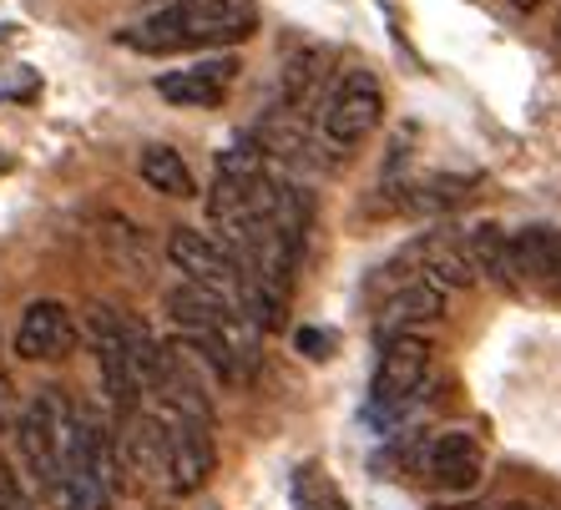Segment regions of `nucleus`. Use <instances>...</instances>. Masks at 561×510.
Returning a JSON list of instances; mask_svg holds the SVG:
<instances>
[{"label":"nucleus","instance_id":"obj_4","mask_svg":"<svg viewBox=\"0 0 561 510\" xmlns=\"http://www.w3.org/2000/svg\"><path fill=\"white\" fill-rule=\"evenodd\" d=\"M385 121V92H379V77L365 66H350L340 71V81L329 86L324 112H319V127L334 147H359L369 131Z\"/></svg>","mask_w":561,"mask_h":510},{"label":"nucleus","instance_id":"obj_8","mask_svg":"<svg viewBox=\"0 0 561 510\" xmlns=\"http://www.w3.org/2000/svg\"><path fill=\"white\" fill-rule=\"evenodd\" d=\"M71 349H77V318H71V309L56 299L26 303V314L15 324V353L31 359V364H56Z\"/></svg>","mask_w":561,"mask_h":510},{"label":"nucleus","instance_id":"obj_10","mask_svg":"<svg viewBox=\"0 0 561 510\" xmlns=\"http://www.w3.org/2000/svg\"><path fill=\"white\" fill-rule=\"evenodd\" d=\"M233 77H238V61L233 56H218V61L183 66V71H162L157 92L178 106H218L228 96V86H233Z\"/></svg>","mask_w":561,"mask_h":510},{"label":"nucleus","instance_id":"obj_5","mask_svg":"<svg viewBox=\"0 0 561 510\" xmlns=\"http://www.w3.org/2000/svg\"><path fill=\"white\" fill-rule=\"evenodd\" d=\"M168 258L178 263V274H187V283L208 288V293H218V299H228L238 309V299H243V268H238V258L222 248L213 233H197V228H172Z\"/></svg>","mask_w":561,"mask_h":510},{"label":"nucleus","instance_id":"obj_14","mask_svg":"<svg viewBox=\"0 0 561 510\" xmlns=\"http://www.w3.org/2000/svg\"><path fill=\"white\" fill-rule=\"evenodd\" d=\"M137 167H142V183L152 187V193H168V197H193L197 193L183 152H172V147H147Z\"/></svg>","mask_w":561,"mask_h":510},{"label":"nucleus","instance_id":"obj_15","mask_svg":"<svg viewBox=\"0 0 561 510\" xmlns=\"http://www.w3.org/2000/svg\"><path fill=\"white\" fill-rule=\"evenodd\" d=\"M294 500H299V510H350V500L313 471V465H304V471L294 475Z\"/></svg>","mask_w":561,"mask_h":510},{"label":"nucleus","instance_id":"obj_17","mask_svg":"<svg viewBox=\"0 0 561 510\" xmlns=\"http://www.w3.org/2000/svg\"><path fill=\"white\" fill-rule=\"evenodd\" d=\"M36 92V71H26V66H21V77L15 81H5V86H0V96H31Z\"/></svg>","mask_w":561,"mask_h":510},{"label":"nucleus","instance_id":"obj_1","mask_svg":"<svg viewBox=\"0 0 561 510\" xmlns=\"http://www.w3.org/2000/svg\"><path fill=\"white\" fill-rule=\"evenodd\" d=\"M259 31V5L253 0H172L147 21L117 31L122 46L147 56L208 51V46H238Z\"/></svg>","mask_w":561,"mask_h":510},{"label":"nucleus","instance_id":"obj_11","mask_svg":"<svg viewBox=\"0 0 561 510\" xmlns=\"http://www.w3.org/2000/svg\"><path fill=\"white\" fill-rule=\"evenodd\" d=\"M410 258L420 263V278L425 283H435L445 293V288H470L476 283V263H470V248L466 237H450V233H431L420 237L415 248H410Z\"/></svg>","mask_w":561,"mask_h":510},{"label":"nucleus","instance_id":"obj_3","mask_svg":"<svg viewBox=\"0 0 561 510\" xmlns=\"http://www.w3.org/2000/svg\"><path fill=\"white\" fill-rule=\"evenodd\" d=\"M425 380H431V339H420V334H394V339H385V349H379L375 384H369V409L385 419L405 415V409L420 399Z\"/></svg>","mask_w":561,"mask_h":510},{"label":"nucleus","instance_id":"obj_12","mask_svg":"<svg viewBox=\"0 0 561 510\" xmlns=\"http://www.w3.org/2000/svg\"><path fill=\"white\" fill-rule=\"evenodd\" d=\"M445 314V293L425 278H410L405 288H394L385 299V314H379V334L394 339V334H415V324H435Z\"/></svg>","mask_w":561,"mask_h":510},{"label":"nucleus","instance_id":"obj_16","mask_svg":"<svg viewBox=\"0 0 561 510\" xmlns=\"http://www.w3.org/2000/svg\"><path fill=\"white\" fill-rule=\"evenodd\" d=\"M294 349L309 353V359H329V353H334V334H324V328H299V334H294Z\"/></svg>","mask_w":561,"mask_h":510},{"label":"nucleus","instance_id":"obj_13","mask_svg":"<svg viewBox=\"0 0 561 510\" xmlns=\"http://www.w3.org/2000/svg\"><path fill=\"white\" fill-rule=\"evenodd\" d=\"M466 248L476 274H491L501 288H516V263H511V233H501L496 223H481L466 233Z\"/></svg>","mask_w":561,"mask_h":510},{"label":"nucleus","instance_id":"obj_2","mask_svg":"<svg viewBox=\"0 0 561 510\" xmlns=\"http://www.w3.org/2000/svg\"><path fill=\"white\" fill-rule=\"evenodd\" d=\"M87 344L96 353V369H102L106 399L122 419L142 415V380H137V364H131V344H127V318L112 314L106 303H92L87 309Z\"/></svg>","mask_w":561,"mask_h":510},{"label":"nucleus","instance_id":"obj_9","mask_svg":"<svg viewBox=\"0 0 561 510\" xmlns=\"http://www.w3.org/2000/svg\"><path fill=\"white\" fill-rule=\"evenodd\" d=\"M511 263H516V288H536L547 299H561V233L557 228H522V233H511Z\"/></svg>","mask_w":561,"mask_h":510},{"label":"nucleus","instance_id":"obj_6","mask_svg":"<svg viewBox=\"0 0 561 510\" xmlns=\"http://www.w3.org/2000/svg\"><path fill=\"white\" fill-rule=\"evenodd\" d=\"M162 430V450H168V490L178 496H193L203 490V480L213 475L218 465V450H213V434L208 425H193V419H178L168 409H147Z\"/></svg>","mask_w":561,"mask_h":510},{"label":"nucleus","instance_id":"obj_7","mask_svg":"<svg viewBox=\"0 0 561 510\" xmlns=\"http://www.w3.org/2000/svg\"><path fill=\"white\" fill-rule=\"evenodd\" d=\"M415 465H420V475H425L431 485L456 490V496L476 490V485H481V475H485V455H481V445H476V434H466V430L431 434V440L420 445Z\"/></svg>","mask_w":561,"mask_h":510}]
</instances>
